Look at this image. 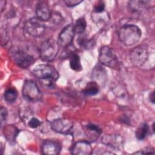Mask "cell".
I'll return each mask as SVG.
<instances>
[{
	"mask_svg": "<svg viewBox=\"0 0 155 155\" xmlns=\"http://www.w3.org/2000/svg\"><path fill=\"white\" fill-rule=\"evenodd\" d=\"M120 122L127 124V125H130V119L128 118V117L127 115H123L122 116H120Z\"/></svg>",
	"mask_w": 155,
	"mask_h": 155,
	"instance_id": "cell-30",
	"label": "cell"
},
{
	"mask_svg": "<svg viewBox=\"0 0 155 155\" xmlns=\"http://www.w3.org/2000/svg\"><path fill=\"white\" fill-rule=\"evenodd\" d=\"M105 11V3L104 1H100L96 2L94 5L93 12L94 13H102Z\"/></svg>",
	"mask_w": 155,
	"mask_h": 155,
	"instance_id": "cell-24",
	"label": "cell"
},
{
	"mask_svg": "<svg viewBox=\"0 0 155 155\" xmlns=\"http://www.w3.org/2000/svg\"><path fill=\"white\" fill-rule=\"evenodd\" d=\"M92 18L94 22L96 24V25H101L102 27L104 26L109 21L110 17L108 15L105 11L102 13H93L91 15Z\"/></svg>",
	"mask_w": 155,
	"mask_h": 155,
	"instance_id": "cell-16",
	"label": "cell"
},
{
	"mask_svg": "<svg viewBox=\"0 0 155 155\" xmlns=\"http://www.w3.org/2000/svg\"><path fill=\"white\" fill-rule=\"evenodd\" d=\"M141 34V30L138 26L133 24H127L120 28L118 37L123 44L131 46L139 41Z\"/></svg>",
	"mask_w": 155,
	"mask_h": 155,
	"instance_id": "cell-2",
	"label": "cell"
},
{
	"mask_svg": "<svg viewBox=\"0 0 155 155\" xmlns=\"http://www.w3.org/2000/svg\"><path fill=\"white\" fill-rule=\"evenodd\" d=\"M87 129L90 131H92L93 133H94L98 135H99L102 132L101 129L97 125H96L93 124H88L87 125Z\"/></svg>",
	"mask_w": 155,
	"mask_h": 155,
	"instance_id": "cell-26",
	"label": "cell"
},
{
	"mask_svg": "<svg viewBox=\"0 0 155 155\" xmlns=\"http://www.w3.org/2000/svg\"><path fill=\"white\" fill-rule=\"evenodd\" d=\"M77 42L81 47H84L85 48H88L91 47H93L92 45L94 44L93 40L87 39V38L84 35V33L81 35H79V37L77 39Z\"/></svg>",
	"mask_w": 155,
	"mask_h": 155,
	"instance_id": "cell-21",
	"label": "cell"
},
{
	"mask_svg": "<svg viewBox=\"0 0 155 155\" xmlns=\"http://www.w3.org/2000/svg\"><path fill=\"white\" fill-rule=\"evenodd\" d=\"M149 130V126L146 123H142L137 128L135 135L138 140H143L146 137Z\"/></svg>",
	"mask_w": 155,
	"mask_h": 155,
	"instance_id": "cell-18",
	"label": "cell"
},
{
	"mask_svg": "<svg viewBox=\"0 0 155 155\" xmlns=\"http://www.w3.org/2000/svg\"><path fill=\"white\" fill-rule=\"evenodd\" d=\"M148 1H131L129 2L130 8L134 12L139 11L143 7L145 6L148 3Z\"/></svg>",
	"mask_w": 155,
	"mask_h": 155,
	"instance_id": "cell-23",
	"label": "cell"
},
{
	"mask_svg": "<svg viewBox=\"0 0 155 155\" xmlns=\"http://www.w3.org/2000/svg\"><path fill=\"white\" fill-rule=\"evenodd\" d=\"M150 99L151 102L153 104H154V91H153V92L150 94Z\"/></svg>",
	"mask_w": 155,
	"mask_h": 155,
	"instance_id": "cell-32",
	"label": "cell"
},
{
	"mask_svg": "<svg viewBox=\"0 0 155 155\" xmlns=\"http://www.w3.org/2000/svg\"><path fill=\"white\" fill-rule=\"evenodd\" d=\"M71 151L74 155H89L92 153V147L88 141L79 140L74 143Z\"/></svg>",
	"mask_w": 155,
	"mask_h": 155,
	"instance_id": "cell-13",
	"label": "cell"
},
{
	"mask_svg": "<svg viewBox=\"0 0 155 155\" xmlns=\"http://www.w3.org/2000/svg\"><path fill=\"white\" fill-rule=\"evenodd\" d=\"M154 150L153 148L151 147H146L143 148L142 150H140L139 151L136 152V154H154Z\"/></svg>",
	"mask_w": 155,
	"mask_h": 155,
	"instance_id": "cell-28",
	"label": "cell"
},
{
	"mask_svg": "<svg viewBox=\"0 0 155 155\" xmlns=\"http://www.w3.org/2000/svg\"><path fill=\"white\" fill-rule=\"evenodd\" d=\"M0 4H1V12H2L4 10V8L5 6V1L1 0L0 1Z\"/></svg>",
	"mask_w": 155,
	"mask_h": 155,
	"instance_id": "cell-31",
	"label": "cell"
},
{
	"mask_svg": "<svg viewBox=\"0 0 155 155\" xmlns=\"http://www.w3.org/2000/svg\"><path fill=\"white\" fill-rule=\"evenodd\" d=\"M37 18H31L27 21L24 25L25 31L33 37H40L44 35L45 31V25Z\"/></svg>",
	"mask_w": 155,
	"mask_h": 155,
	"instance_id": "cell-7",
	"label": "cell"
},
{
	"mask_svg": "<svg viewBox=\"0 0 155 155\" xmlns=\"http://www.w3.org/2000/svg\"><path fill=\"white\" fill-rule=\"evenodd\" d=\"M19 133L18 128L12 125H7L4 126L3 129V133L6 139L10 142L15 141L16 137Z\"/></svg>",
	"mask_w": 155,
	"mask_h": 155,
	"instance_id": "cell-15",
	"label": "cell"
},
{
	"mask_svg": "<svg viewBox=\"0 0 155 155\" xmlns=\"http://www.w3.org/2000/svg\"><path fill=\"white\" fill-rule=\"evenodd\" d=\"M7 117V110L5 108L2 107L0 110V117H1V124L2 126L3 122H4Z\"/></svg>",
	"mask_w": 155,
	"mask_h": 155,
	"instance_id": "cell-27",
	"label": "cell"
},
{
	"mask_svg": "<svg viewBox=\"0 0 155 155\" xmlns=\"http://www.w3.org/2000/svg\"><path fill=\"white\" fill-rule=\"evenodd\" d=\"M59 45L52 38L43 41L39 48V55L42 60L47 62L53 61L59 52Z\"/></svg>",
	"mask_w": 155,
	"mask_h": 155,
	"instance_id": "cell-4",
	"label": "cell"
},
{
	"mask_svg": "<svg viewBox=\"0 0 155 155\" xmlns=\"http://www.w3.org/2000/svg\"><path fill=\"white\" fill-rule=\"evenodd\" d=\"M41 121L36 117H31L28 122V125L31 128H36L41 125Z\"/></svg>",
	"mask_w": 155,
	"mask_h": 155,
	"instance_id": "cell-25",
	"label": "cell"
},
{
	"mask_svg": "<svg viewBox=\"0 0 155 155\" xmlns=\"http://www.w3.org/2000/svg\"><path fill=\"white\" fill-rule=\"evenodd\" d=\"M50 127L56 133L68 134H70L73 130V122L66 118H58L51 122Z\"/></svg>",
	"mask_w": 155,
	"mask_h": 155,
	"instance_id": "cell-8",
	"label": "cell"
},
{
	"mask_svg": "<svg viewBox=\"0 0 155 155\" xmlns=\"http://www.w3.org/2000/svg\"><path fill=\"white\" fill-rule=\"evenodd\" d=\"M65 4L67 7H74L78 4H79L81 2H82L81 0H67L64 1Z\"/></svg>",
	"mask_w": 155,
	"mask_h": 155,
	"instance_id": "cell-29",
	"label": "cell"
},
{
	"mask_svg": "<svg viewBox=\"0 0 155 155\" xmlns=\"http://www.w3.org/2000/svg\"><path fill=\"white\" fill-rule=\"evenodd\" d=\"M36 14L37 18L42 21H47L50 19L51 13L46 1H40L37 3L36 7Z\"/></svg>",
	"mask_w": 155,
	"mask_h": 155,
	"instance_id": "cell-12",
	"label": "cell"
},
{
	"mask_svg": "<svg viewBox=\"0 0 155 155\" xmlns=\"http://www.w3.org/2000/svg\"><path fill=\"white\" fill-rule=\"evenodd\" d=\"M33 74L40 80L44 81L47 87L54 86V82L59 78V73L51 65L39 64L33 69Z\"/></svg>",
	"mask_w": 155,
	"mask_h": 155,
	"instance_id": "cell-1",
	"label": "cell"
},
{
	"mask_svg": "<svg viewBox=\"0 0 155 155\" xmlns=\"http://www.w3.org/2000/svg\"><path fill=\"white\" fill-rule=\"evenodd\" d=\"M74 31L75 33H77L78 35H81L84 33L86 27H87V23L85 21V19L84 17H81L78 18L75 24L74 25Z\"/></svg>",
	"mask_w": 155,
	"mask_h": 155,
	"instance_id": "cell-19",
	"label": "cell"
},
{
	"mask_svg": "<svg viewBox=\"0 0 155 155\" xmlns=\"http://www.w3.org/2000/svg\"><path fill=\"white\" fill-rule=\"evenodd\" d=\"M61 150V145L54 140H45L42 145V152L46 155H56Z\"/></svg>",
	"mask_w": 155,
	"mask_h": 155,
	"instance_id": "cell-14",
	"label": "cell"
},
{
	"mask_svg": "<svg viewBox=\"0 0 155 155\" xmlns=\"http://www.w3.org/2000/svg\"><path fill=\"white\" fill-rule=\"evenodd\" d=\"M24 97L30 102H38L42 98V93L36 82L32 80L25 81L22 87Z\"/></svg>",
	"mask_w": 155,
	"mask_h": 155,
	"instance_id": "cell-6",
	"label": "cell"
},
{
	"mask_svg": "<svg viewBox=\"0 0 155 155\" xmlns=\"http://www.w3.org/2000/svg\"><path fill=\"white\" fill-rule=\"evenodd\" d=\"M9 56L16 65L22 68H28L35 62V58L27 53L24 48L19 46L10 48Z\"/></svg>",
	"mask_w": 155,
	"mask_h": 155,
	"instance_id": "cell-3",
	"label": "cell"
},
{
	"mask_svg": "<svg viewBox=\"0 0 155 155\" xmlns=\"http://www.w3.org/2000/svg\"><path fill=\"white\" fill-rule=\"evenodd\" d=\"M70 66L71 68L76 71H79L82 70V65L79 55L76 53L72 52L70 55Z\"/></svg>",
	"mask_w": 155,
	"mask_h": 155,
	"instance_id": "cell-17",
	"label": "cell"
},
{
	"mask_svg": "<svg viewBox=\"0 0 155 155\" xmlns=\"http://www.w3.org/2000/svg\"><path fill=\"white\" fill-rule=\"evenodd\" d=\"M148 53L147 48L142 45L134 47L130 52V59L137 66H142L147 61Z\"/></svg>",
	"mask_w": 155,
	"mask_h": 155,
	"instance_id": "cell-10",
	"label": "cell"
},
{
	"mask_svg": "<svg viewBox=\"0 0 155 155\" xmlns=\"http://www.w3.org/2000/svg\"><path fill=\"white\" fill-rule=\"evenodd\" d=\"M99 60L100 62L110 68L119 69V63L114 49L110 46L104 45L99 50Z\"/></svg>",
	"mask_w": 155,
	"mask_h": 155,
	"instance_id": "cell-5",
	"label": "cell"
},
{
	"mask_svg": "<svg viewBox=\"0 0 155 155\" xmlns=\"http://www.w3.org/2000/svg\"><path fill=\"white\" fill-rule=\"evenodd\" d=\"M102 142L116 150L122 149L124 144V139L119 134H105L102 137Z\"/></svg>",
	"mask_w": 155,
	"mask_h": 155,
	"instance_id": "cell-11",
	"label": "cell"
},
{
	"mask_svg": "<svg viewBox=\"0 0 155 155\" xmlns=\"http://www.w3.org/2000/svg\"><path fill=\"white\" fill-rule=\"evenodd\" d=\"M4 96V99L7 102L12 103L16 101L18 96V93L15 88H9L5 90Z\"/></svg>",
	"mask_w": 155,
	"mask_h": 155,
	"instance_id": "cell-20",
	"label": "cell"
},
{
	"mask_svg": "<svg viewBox=\"0 0 155 155\" xmlns=\"http://www.w3.org/2000/svg\"><path fill=\"white\" fill-rule=\"evenodd\" d=\"M99 88L95 82H90L87 85V87L83 91L85 96H94L98 93Z\"/></svg>",
	"mask_w": 155,
	"mask_h": 155,
	"instance_id": "cell-22",
	"label": "cell"
},
{
	"mask_svg": "<svg viewBox=\"0 0 155 155\" xmlns=\"http://www.w3.org/2000/svg\"><path fill=\"white\" fill-rule=\"evenodd\" d=\"M75 34L73 24L65 26L60 32L58 36V44L64 48H67L71 45Z\"/></svg>",
	"mask_w": 155,
	"mask_h": 155,
	"instance_id": "cell-9",
	"label": "cell"
}]
</instances>
